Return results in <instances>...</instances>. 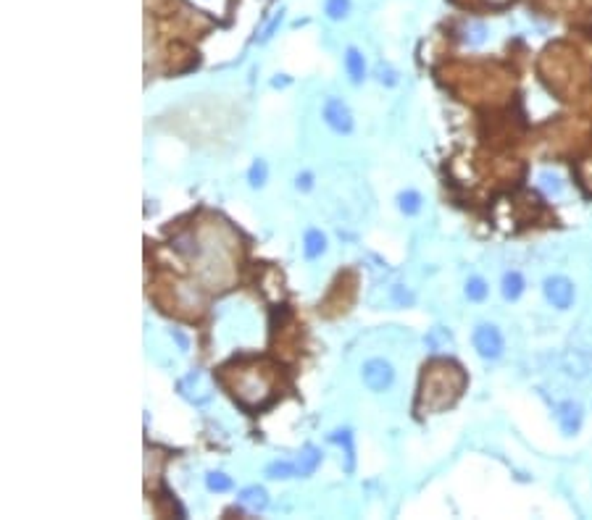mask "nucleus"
Segmentation results:
<instances>
[{
  "label": "nucleus",
  "mask_w": 592,
  "mask_h": 520,
  "mask_svg": "<svg viewBox=\"0 0 592 520\" xmlns=\"http://www.w3.org/2000/svg\"><path fill=\"white\" fill-rule=\"evenodd\" d=\"M487 3H490V6H495V8H500V6H508L511 0H487Z\"/></svg>",
  "instance_id": "28"
},
{
  "label": "nucleus",
  "mask_w": 592,
  "mask_h": 520,
  "mask_svg": "<svg viewBox=\"0 0 592 520\" xmlns=\"http://www.w3.org/2000/svg\"><path fill=\"white\" fill-rule=\"evenodd\" d=\"M395 300H398V302H411L413 297L408 294V292H403L401 287H398V290H395Z\"/></svg>",
  "instance_id": "26"
},
{
  "label": "nucleus",
  "mask_w": 592,
  "mask_h": 520,
  "mask_svg": "<svg viewBox=\"0 0 592 520\" xmlns=\"http://www.w3.org/2000/svg\"><path fill=\"white\" fill-rule=\"evenodd\" d=\"M427 344H429L434 352H442L445 347H451L453 344V337L445 329H434L429 337H427Z\"/></svg>",
  "instance_id": "19"
},
{
  "label": "nucleus",
  "mask_w": 592,
  "mask_h": 520,
  "mask_svg": "<svg viewBox=\"0 0 592 520\" xmlns=\"http://www.w3.org/2000/svg\"><path fill=\"white\" fill-rule=\"evenodd\" d=\"M279 21H282V13H279V16H277V19H274V21H271L269 27H266V32H263V40H269V37H271V32H274V30H277V27H279Z\"/></svg>",
  "instance_id": "25"
},
{
  "label": "nucleus",
  "mask_w": 592,
  "mask_h": 520,
  "mask_svg": "<svg viewBox=\"0 0 592 520\" xmlns=\"http://www.w3.org/2000/svg\"><path fill=\"white\" fill-rule=\"evenodd\" d=\"M295 184H298V190H311V187H313V176H311V174H298Z\"/></svg>",
  "instance_id": "24"
},
{
  "label": "nucleus",
  "mask_w": 592,
  "mask_h": 520,
  "mask_svg": "<svg viewBox=\"0 0 592 520\" xmlns=\"http://www.w3.org/2000/svg\"><path fill=\"white\" fill-rule=\"evenodd\" d=\"M500 290H503V297H505V300L516 302L524 292V276L519 273V271H508L500 281Z\"/></svg>",
  "instance_id": "8"
},
{
  "label": "nucleus",
  "mask_w": 592,
  "mask_h": 520,
  "mask_svg": "<svg viewBox=\"0 0 592 520\" xmlns=\"http://www.w3.org/2000/svg\"><path fill=\"white\" fill-rule=\"evenodd\" d=\"M206 483H208V489H211V491H227V489H232V479H229V476H224V473H219V470L208 473V476H206Z\"/></svg>",
  "instance_id": "20"
},
{
  "label": "nucleus",
  "mask_w": 592,
  "mask_h": 520,
  "mask_svg": "<svg viewBox=\"0 0 592 520\" xmlns=\"http://www.w3.org/2000/svg\"><path fill=\"white\" fill-rule=\"evenodd\" d=\"M266 476L269 479H292V476H298V465L287 460H277L266 468Z\"/></svg>",
  "instance_id": "15"
},
{
  "label": "nucleus",
  "mask_w": 592,
  "mask_h": 520,
  "mask_svg": "<svg viewBox=\"0 0 592 520\" xmlns=\"http://www.w3.org/2000/svg\"><path fill=\"white\" fill-rule=\"evenodd\" d=\"M240 502L248 507V510L258 512L263 510L266 505H269V494H266V489L263 486H248V489L240 491Z\"/></svg>",
  "instance_id": "9"
},
{
  "label": "nucleus",
  "mask_w": 592,
  "mask_h": 520,
  "mask_svg": "<svg viewBox=\"0 0 592 520\" xmlns=\"http://www.w3.org/2000/svg\"><path fill=\"white\" fill-rule=\"evenodd\" d=\"M303 245H306V247H303V250H306V258L313 260L327 250V237H324L319 229H308L306 231V242H303Z\"/></svg>",
  "instance_id": "12"
},
{
  "label": "nucleus",
  "mask_w": 592,
  "mask_h": 520,
  "mask_svg": "<svg viewBox=\"0 0 592 520\" xmlns=\"http://www.w3.org/2000/svg\"><path fill=\"white\" fill-rule=\"evenodd\" d=\"M542 292H545V300L550 302L553 308L558 311H569L574 302V284L566 276H550L542 284Z\"/></svg>",
  "instance_id": "5"
},
{
  "label": "nucleus",
  "mask_w": 592,
  "mask_h": 520,
  "mask_svg": "<svg viewBox=\"0 0 592 520\" xmlns=\"http://www.w3.org/2000/svg\"><path fill=\"white\" fill-rule=\"evenodd\" d=\"M324 11H327V16H329L332 21H340L348 16L351 0H327V3H324Z\"/></svg>",
  "instance_id": "18"
},
{
  "label": "nucleus",
  "mask_w": 592,
  "mask_h": 520,
  "mask_svg": "<svg viewBox=\"0 0 592 520\" xmlns=\"http://www.w3.org/2000/svg\"><path fill=\"white\" fill-rule=\"evenodd\" d=\"M377 79L382 82V84H398V74L392 69H387V66H377Z\"/></svg>",
  "instance_id": "23"
},
{
  "label": "nucleus",
  "mask_w": 592,
  "mask_h": 520,
  "mask_svg": "<svg viewBox=\"0 0 592 520\" xmlns=\"http://www.w3.org/2000/svg\"><path fill=\"white\" fill-rule=\"evenodd\" d=\"M540 184H542V190L550 192V195H558V192L563 190L561 179H558L555 174H550V171H542V174H540Z\"/></svg>",
  "instance_id": "21"
},
{
  "label": "nucleus",
  "mask_w": 592,
  "mask_h": 520,
  "mask_svg": "<svg viewBox=\"0 0 592 520\" xmlns=\"http://www.w3.org/2000/svg\"><path fill=\"white\" fill-rule=\"evenodd\" d=\"M487 292H490V287H487V281L479 279V276H472V279L466 281V297L474 302H482L484 297H487Z\"/></svg>",
  "instance_id": "16"
},
{
  "label": "nucleus",
  "mask_w": 592,
  "mask_h": 520,
  "mask_svg": "<svg viewBox=\"0 0 592 520\" xmlns=\"http://www.w3.org/2000/svg\"><path fill=\"white\" fill-rule=\"evenodd\" d=\"M234 397H240L245 405H261L271 391V384L266 379V373L258 368H245L242 373H237V379L232 384Z\"/></svg>",
  "instance_id": "1"
},
{
  "label": "nucleus",
  "mask_w": 592,
  "mask_h": 520,
  "mask_svg": "<svg viewBox=\"0 0 592 520\" xmlns=\"http://www.w3.org/2000/svg\"><path fill=\"white\" fill-rule=\"evenodd\" d=\"M182 397L192 405H206L213 397V379L206 370H190L184 379L180 381Z\"/></svg>",
  "instance_id": "2"
},
{
  "label": "nucleus",
  "mask_w": 592,
  "mask_h": 520,
  "mask_svg": "<svg viewBox=\"0 0 592 520\" xmlns=\"http://www.w3.org/2000/svg\"><path fill=\"white\" fill-rule=\"evenodd\" d=\"M345 69H348V77H351L353 84H361L363 77H366V63H363V56L355 48L345 53Z\"/></svg>",
  "instance_id": "10"
},
{
  "label": "nucleus",
  "mask_w": 592,
  "mask_h": 520,
  "mask_svg": "<svg viewBox=\"0 0 592 520\" xmlns=\"http://www.w3.org/2000/svg\"><path fill=\"white\" fill-rule=\"evenodd\" d=\"M174 337H177V342H180V344H182V350H187V339L182 337L180 331H174Z\"/></svg>",
  "instance_id": "27"
},
{
  "label": "nucleus",
  "mask_w": 592,
  "mask_h": 520,
  "mask_svg": "<svg viewBox=\"0 0 592 520\" xmlns=\"http://www.w3.org/2000/svg\"><path fill=\"white\" fill-rule=\"evenodd\" d=\"M266 176H269V166H266V160H256L251 166V171H248V181H251V187H263L266 184Z\"/></svg>",
  "instance_id": "17"
},
{
  "label": "nucleus",
  "mask_w": 592,
  "mask_h": 520,
  "mask_svg": "<svg viewBox=\"0 0 592 520\" xmlns=\"http://www.w3.org/2000/svg\"><path fill=\"white\" fill-rule=\"evenodd\" d=\"M329 441L332 444H340V447H345V457H348V465H345V470H353V462H355V455H353V434L348 429H337L329 434Z\"/></svg>",
  "instance_id": "13"
},
{
  "label": "nucleus",
  "mask_w": 592,
  "mask_h": 520,
  "mask_svg": "<svg viewBox=\"0 0 592 520\" xmlns=\"http://www.w3.org/2000/svg\"><path fill=\"white\" fill-rule=\"evenodd\" d=\"M484 34H487V30H484L482 24H469V27H466V34H463V40L469 42V45H482Z\"/></svg>",
  "instance_id": "22"
},
{
  "label": "nucleus",
  "mask_w": 592,
  "mask_h": 520,
  "mask_svg": "<svg viewBox=\"0 0 592 520\" xmlns=\"http://www.w3.org/2000/svg\"><path fill=\"white\" fill-rule=\"evenodd\" d=\"M319 462H322V452L316 450V447H306V450L301 452V457H298V476H311L313 470L319 468Z\"/></svg>",
  "instance_id": "11"
},
{
  "label": "nucleus",
  "mask_w": 592,
  "mask_h": 520,
  "mask_svg": "<svg viewBox=\"0 0 592 520\" xmlns=\"http://www.w3.org/2000/svg\"><path fill=\"white\" fill-rule=\"evenodd\" d=\"M474 350L482 355L484 360H495L503 355V334L492 323H479L474 329Z\"/></svg>",
  "instance_id": "3"
},
{
  "label": "nucleus",
  "mask_w": 592,
  "mask_h": 520,
  "mask_svg": "<svg viewBox=\"0 0 592 520\" xmlns=\"http://www.w3.org/2000/svg\"><path fill=\"white\" fill-rule=\"evenodd\" d=\"M555 420H558V426H561V431L566 436H574L577 431L582 429V420H584L582 405L574 400L561 402V405L555 408Z\"/></svg>",
  "instance_id": "7"
},
{
  "label": "nucleus",
  "mask_w": 592,
  "mask_h": 520,
  "mask_svg": "<svg viewBox=\"0 0 592 520\" xmlns=\"http://www.w3.org/2000/svg\"><path fill=\"white\" fill-rule=\"evenodd\" d=\"M324 121L337 134H351L353 131V116L340 98H329V100L324 103Z\"/></svg>",
  "instance_id": "6"
},
{
  "label": "nucleus",
  "mask_w": 592,
  "mask_h": 520,
  "mask_svg": "<svg viewBox=\"0 0 592 520\" xmlns=\"http://www.w3.org/2000/svg\"><path fill=\"white\" fill-rule=\"evenodd\" d=\"M398 208H401L405 216H416V213L422 210V195L413 190L401 192V195H398Z\"/></svg>",
  "instance_id": "14"
},
{
  "label": "nucleus",
  "mask_w": 592,
  "mask_h": 520,
  "mask_svg": "<svg viewBox=\"0 0 592 520\" xmlns=\"http://www.w3.org/2000/svg\"><path fill=\"white\" fill-rule=\"evenodd\" d=\"M363 384L369 386L372 391H384L392 386V381H395V370H392V365L387 360H382V358H374V360L363 363Z\"/></svg>",
  "instance_id": "4"
}]
</instances>
